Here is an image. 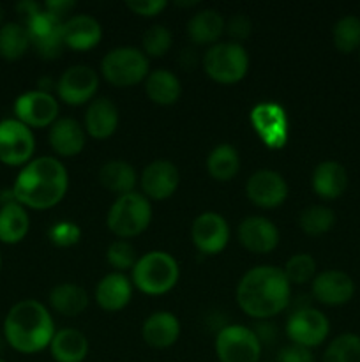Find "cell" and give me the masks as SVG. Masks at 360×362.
I'll return each instance as SVG.
<instances>
[{
  "mask_svg": "<svg viewBox=\"0 0 360 362\" xmlns=\"http://www.w3.org/2000/svg\"><path fill=\"white\" fill-rule=\"evenodd\" d=\"M136 170L126 161H108L101 166L99 170V182L104 189L116 193L119 197L127 193H133L134 186H136Z\"/></svg>",
  "mask_w": 360,
  "mask_h": 362,
  "instance_id": "obj_30",
  "label": "cell"
},
{
  "mask_svg": "<svg viewBox=\"0 0 360 362\" xmlns=\"http://www.w3.org/2000/svg\"><path fill=\"white\" fill-rule=\"evenodd\" d=\"M328 332H330V322L316 308H300L288 318L286 324V334L293 345L306 346L309 350L320 346L328 338Z\"/></svg>",
  "mask_w": 360,
  "mask_h": 362,
  "instance_id": "obj_10",
  "label": "cell"
},
{
  "mask_svg": "<svg viewBox=\"0 0 360 362\" xmlns=\"http://www.w3.org/2000/svg\"><path fill=\"white\" fill-rule=\"evenodd\" d=\"M143 53L147 57H154V59H159V57L166 55L172 48L173 35L164 25H154V27L148 28L143 34Z\"/></svg>",
  "mask_w": 360,
  "mask_h": 362,
  "instance_id": "obj_37",
  "label": "cell"
},
{
  "mask_svg": "<svg viewBox=\"0 0 360 362\" xmlns=\"http://www.w3.org/2000/svg\"><path fill=\"white\" fill-rule=\"evenodd\" d=\"M55 332V324L49 311L34 299H25L14 304L4 320L6 343L25 356L49 349Z\"/></svg>",
  "mask_w": 360,
  "mask_h": 362,
  "instance_id": "obj_3",
  "label": "cell"
},
{
  "mask_svg": "<svg viewBox=\"0 0 360 362\" xmlns=\"http://www.w3.org/2000/svg\"><path fill=\"white\" fill-rule=\"evenodd\" d=\"M226 28L222 14L215 9H203L194 14L187 23L189 39L196 45H215Z\"/></svg>",
  "mask_w": 360,
  "mask_h": 362,
  "instance_id": "obj_27",
  "label": "cell"
},
{
  "mask_svg": "<svg viewBox=\"0 0 360 362\" xmlns=\"http://www.w3.org/2000/svg\"><path fill=\"white\" fill-rule=\"evenodd\" d=\"M35 138L30 127L18 119L0 120V161L9 166H23L32 161Z\"/></svg>",
  "mask_w": 360,
  "mask_h": 362,
  "instance_id": "obj_9",
  "label": "cell"
},
{
  "mask_svg": "<svg viewBox=\"0 0 360 362\" xmlns=\"http://www.w3.org/2000/svg\"><path fill=\"white\" fill-rule=\"evenodd\" d=\"M30 218L27 209L18 202L0 205V243L18 244L27 237Z\"/></svg>",
  "mask_w": 360,
  "mask_h": 362,
  "instance_id": "obj_28",
  "label": "cell"
},
{
  "mask_svg": "<svg viewBox=\"0 0 360 362\" xmlns=\"http://www.w3.org/2000/svg\"><path fill=\"white\" fill-rule=\"evenodd\" d=\"M0 267H2V257H0Z\"/></svg>",
  "mask_w": 360,
  "mask_h": 362,
  "instance_id": "obj_46",
  "label": "cell"
},
{
  "mask_svg": "<svg viewBox=\"0 0 360 362\" xmlns=\"http://www.w3.org/2000/svg\"><path fill=\"white\" fill-rule=\"evenodd\" d=\"M55 88L60 101L71 106H80L95 95L99 88V76L92 67L78 64L64 71Z\"/></svg>",
  "mask_w": 360,
  "mask_h": 362,
  "instance_id": "obj_11",
  "label": "cell"
},
{
  "mask_svg": "<svg viewBox=\"0 0 360 362\" xmlns=\"http://www.w3.org/2000/svg\"><path fill=\"white\" fill-rule=\"evenodd\" d=\"M48 239L59 247H71L80 243L81 228L73 221H59L48 230Z\"/></svg>",
  "mask_w": 360,
  "mask_h": 362,
  "instance_id": "obj_39",
  "label": "cell"
},
{
  "mask_svg": "<svg viewBox=\"0 0 360 362\" xmlns=\"http://www.w3.org/2000/svg\"><path fill=\"white\" fill-rule=\"evenodd\" d=\"M62 34L66 48L74 52H87L95 48L102 37L101 23L90 14H74L62 25Z\"/></svg>",
  "mask_w": 360,
  "mask_h": 362,
  "instance_id": "obj_19",
  "label": "cell"
},
{
  "mask_svg": "<svg viewBox=\"0 0 360 362\" xmlns=\"http://www.w3.org/2000/svg\"><path fill=\"white\" fill-rule=\"evenodd\" d=\"M69 189V175L56 158L42 156L32 159L21 168L13 186V194L25 209L46 211L66 197Z\"/></svg>",
  "mask_w": 360,
  "mask_h": 362,
  "instance_id": "obj_2",
  "label": "cell"
},
{
  "mask_svg": "<svg viewBox=\"0 0 360 362\" xmlns=\"http://www.w3.org/2000/svg\"><path fill=\"white\" fill-rule=\"evenodd\" d=\"M4 25V7L0 6V27Z\"/></svg>",
  "mask_w": 360,
  "mask_h": 362,
  "instance_id": "obj_45",
  "label": "cell"
},
{
  "mask_svg": "<svg viewBox=\"0 0 360 362\" xmlns=\"http://www.w3.org/2000/svg\"><path fill=\"white\" fill-rule=\"evenodd\" d=\"M49 306L62 317H78L88 308V293L76 283H60L49 292Z\"/></svg>",
  "mask_w": 360,
  "mask_h": 362,
  "instance_id": "obj_29",
  "label": "cell"
},
{
  "mask_svg": "<svg viewBox=\"0 0 360 362\" xmlns=\"http://www.w3.org/2000/svg\"><path fill=\"white\" fill-rule=\"evenodd\" d=\"M323 362H360V336L355 332L335 336L325 349Z\"/></svg>",
  "mask_w": 360,
  "mask_h": 362,
  "instance_id": "obj_35",
  "label": "cell"
},
{
  "mask_svg": "<svg viewBox=\"0 0 360 362\" xmlns=\"http://www.w3.org/2000/svg\"><path fill=\"white\" fill-rule=\"evenodd\" d=\"M49 352L56 362H83L88 356V339L76 329H62L53 336Z\"/></svg>",
  "mask_w": 360,
  "mask_h": 362,
  "instance_id": "obj_25",
  "label": "cell"
},
{
  "mask_svg": "<svg viewBox=\"0 0 360 362\" xmlns=\"http://www.w3.org/2000/svg\"><path fill=\"white\" fill-rule=\"evenodd\" d=\"M119 127V108L106 98L94 99L85 112V131L95 140H106Z\"/></svg>",
  "mask_w": 360,
  "mask_h": 362,
  "instance_id": "obj_23",
  "label": "cell"
},
{
  "mask_svg": "<svg viewBox=\"0 0 360 362\" xmlns=\"http://www.w3.org/2000/svg\"><path fill=\"white\" fill-rule=\"evenodd\" d=\"M101 73L113 87H133L147 80L148 57L138 48H115L102 59Z\"/></svg>",
  "mask_w": 360,
  "mask_h": 362,
  "instance_id": "obj_7",
  "label": "cell"
},
{
  "mask_svg": "<svg viewBox=\"0 0 360 362\" xmlns=\"http://www.w3.org/2000/svg\"><path fill=\"white\" fill-rule=\"evenodd\" d=\"M191 239L196 250L203 255H217L228 246V221L217 212H203L191 226Z\"/></svg>",
  "mask_w": 360,
  "mask_h": 362,
  "instance_id": "obj_13",
  "label": "cell"
},
{
  "mask_svg": "<svg viewBox=\"0 0 360 362\" xmlns=\"http://www.w3.org/2000/svg\"><path fill=\"white\" fill-rule=\"evenodd\" d=\"M289 285H306L316 276V260L309 253L293 255L282 267Z\"/></svg>",
  "mask_w": 360,
  "mask_h": 362,
  "instance_id": "obj_36",
  "label": "cell"
},
{
  "mask_svg": "<svg viewBox=\"0 0 360 362\" xmlns=\"http://www.w3.org/2000/svg\"><path fill=\"white\" fill-rule=\"evenodd\" d=\"M74 6H76V4L71 2V0H49V2H46L42 7H44V11H48L49 14H53L56 20L66 21L67 14L74 9Z\"/></svg>",
  "mask_w": 360,
  "mask_h": 362,
  "instance_id": "obj_43",
  "label": "cell"
},
{
  "mask_svg": "<svg viewBox=\"0 0 360 362\" xmlns=\"http://www.w3.org/2000/svg\"><path fill=\"white\" fill-rule=\"evenodd\" d=\"M141 336L145 343L152 349H169L175 345L180 338V322L179 318L168 311H157L152 313L141 327Z\"/></svg>",
  "mask_w": 360,
  "mask_h": 362,
  "instance_id": "obj_22",
  "label": "cell"
},
{
  "mask_svg": "<svg viewBox=\"0 0 360 362\" xmlns=\"http://www.w3.org/2000/svg\"><path fill=\"white\" fill-rule=\"evenodd\" d=\"M41 9L42 7L37 2H32V0H23V2L18 4L16 11L21 18V25H27Z\"/></svg>",
  "mask_w": 360,
  "mask_h": 362,
  "instance_id": "obj_44",
  "label": "cell"
},
{
  "mask_svg": "<svg viewBox=\"0 0 360 362\" xmlns=\"http://www.w3.org/2000/svg\"><path fill=\"white\" fill-rule=\"evenodd\" d=\"M49 147L62 158H74L85 147V129L74 119H59L49 127Z\"/></svg>",
  "mask_w": 360,
  "mask_h": 362,
  "instance_id": "obj_24",
  "label": "cell"
},
{
  "mask_svg": "<svg viewBox=\"0 0 360 362\" xmlns=\"http://www.w3.org/2000/svg\"><path fill=\"white\" fill-rule=\"evenodd\" d=\"M215 356L219 362H260L261 341L253 329L226 325L215 336Z\"/></svg>",
  "mask_w": 360,
  "mask_h": 362,
  "instance_id": "obj_8",
  "label": "cell"
},
{
  "mask_svg": "<svg viewBox=\"0 0 360 362\" xmlns=\"http://www.w3.org/2000/svg\"><path fill=\"white\" fill-rule=\"evenodd\" d=\"M311 292L314 299L325 306H342L355 296V281L346 272L328 269L314 276L311 281Z\"/></svg>",
  "mask_w": 360,
  "mask_h": 362,
  "instance_id": "obj_16",
  "label": "cell"
},
{
  "mask_svg": "<svg viewBox=\"0 0 360 362\" xmlns=\"http://www.w3.org/2000/svg\"><path fill=\"white\" fill-rule=\"evenodd\" d=\"M106 260L116 272H122L124 274V271H133V267L138 262V257L133 244L120 239L109 244L108 250H106Z\"/></svg>",
  "mask_w": 360,
  "mask_h": 362,
  "instance_id": "obj_38",
  "label": "cell"
},
{
  "mask_svg": "<svg viewBox=\"0 0 360 362\" xmlns=\"http://www.w3.org/2000/svg\"><path fill=\"white\" fill-rule=\"evenodd\" d=\"M300 230L311 237H320L330 232L335 225V214L325 205H311L300 212Z\"/></svg>",
  "mask_w": 360,
  "mask_h": 362,
  "instance_id": "obj_33",
  "label": "cell"
},
{
  "mask_svg": "<svg viewBox=\"0 0 360 362\" xmlns=\"http://www.w3.org/2000/svg\"><path fill=\"white\" fill-rule=\"evenodd\" d=\"M292 297V285L282 269L274 265H258L251 269L236 286V304L256 320H267L284 311Z\"/></svg>",
  "mask_w": 360,
  "mask_h": 362,
  "instance_id": "obj_1",
  "label": "cell"
},
{
  "mask_svg": "<svg viewBox=\"0 0 360 362\" xmlns=\"http://www.w3.org/2000/svg\"><path fill=\"white\" fill-rule=\"evenodd\" d=\"M332 41L341 53L360 49V18L355 14L341 16L332 28Z\"/></svg>",
  "mask_w": 360,
  "mask_h": 362,
  "instance_id": "obj_34",
  "label": "cell"
},
{
  "mask_svg": "<svg viewBox=\"0 0 360 362\" xmlns=\"http://www.w3.org/2000/svg\"><path fill=\"white\" fill-rule=\"evenodd\" d=\"M239 240L251 253H270L279 246V230L270 219L263 216H251L240 223Z\"/></svg>",
  "mask_w": 360,
  "mask_h": 362,
  "instance_id": "obj_18",
  "label": "cell"
},
{
  "mask_svg": "<svg viewBox=\"0 0 360 362\" xmlns=\"http://www.w3.org/2000/svg\"><path fill=\"white\" fill-rule=\"evenodd\" d=\"M145 92L155 105L172 106L182 95V85L175 73L168 69H155L145 80Z\"/></svg>",
  "mask_w": 360,
  "mask_h": 362,
  "instance_id": "obj_26",
  "label": "cell"
},
{
  "mask_svg": "<svg viewBox=\"0 0 360 362\" xmlns=\"http://www.w3.org/2000/svg\"><path fill=\"white\" fill-rule=\"evenodd\" d=\"M14 115L30 129L53 126L59 115V103L48 92L28 90L14 101Z\"/></svg>",
  "mask_w": 360,
  "mask_h": 362,
  "instance_id": "obj_12",
  "label": "cell"
},
{
  "mask_svg": "<svg viewBox=\"0 0 360 362\" xmlns=\"http://www.w3.org/2000/svg\"><path fill=\"white\" fill-rule=\"evenodd\" d=\"M0 362H6V361H4V359H2V357H0Z\"/></svg>",
  "mask_w": 360,
  "mask_h": 362,
  "instance_id": "obj_47",
  "label": "cell"
},
{
  "mask_svg": "<svg viewBox=\"0 0 360 362\" xmlns=\"http://www.w3.org/2000/svg\"><path fill=\"white\" fill-rule=\"evenodd\" d=\"M260 362H261V361H260Z\"/></svg>",
  "mask_w": 360,
  "mask_h": 362,
  "instance_id": "obj_48",
  "label": "cell"
},
{
  "mask_svg": "<svg viewBox=\"0 0 360 362\" xmlns=\"http://www.w3.org/2000/svg\"><path fill=\"white\" fill-rule=\"evenodd\" d=\"M277 362H314V356L309 349L300 345L282 346L277 354Z\"/></svg>",
  "mask_w": 360,
  "mask_h": 362,
  "instance_id": "obj_42",
  "label": "cell"
},
{
  "mask_svg": "<svg viewBox=\"0 0 360 362\" xmlns=\"http://www.w3.org/2000/svg\"><path fill=\"white\" fill-rule=\"evenodd\" d=\"M203 69L210 80L233 85L244 80L249 71V55L240 42H215L203 55Z\"/></svg>",
  "mask_w": 360,
  "mask_h": 362,
  "instance_id": "obj_6",
  "label": "cell"
},
{
  "mask_svg": "<svg viewBox=\"0 0 360 362\" xmlns=\"http://www.w3.org/2000/svg\"><path fill=\"white\" fill-rule=\"evenodd\" d=\"M246 194L254 205L261 209H274L288 198V184L281 173L274 170H258L247 179Z\"/></svg>",
  "mask_w": 360,
  "mask_h": 362,
  "instance_id": "obj_15",
  "label": "cell"
},
{
  "mask_svg": "<svg viewBox=\"0 0 360 362\" xmlns=\"http://www.w3.org/2000/svg\"><path fill=\"white\" fill-rule=\"evenodd\" d=\"M143 197L148 200L162 202L175 194L180 184V172L172 161L157 159L147 165L140 177Z\"/></svg>",
  "mask_w": 360,
  "mask_h": 362,
  "instance_id": "obj_17",
  "label": "cell"
},
{
  "mask_svg": "<svg viewBox=\"0 0 360 362\" xmlns=\"http://www.w3.org/2000/svg\"><path fill=\"white\" fill-rule=\"evenodd\" d=\"M133 285L147 296H164L179 283L180 269L166 251H148L133 267Z\"/></svg>",
  "mask_w": 360,
  "mask_h": 362,
  "instance_id": "obj_4",
  "label": "cell"
},
{
  "mask_svg": "<svg viewBox=\"0 0 360 362\" xmlns=\"http://www.w3.org/2000/svg\"><path fill=\"white\" fill-rule=\"evenodd\" d=\"M133 297V283L122 272H109L95 286L99 308L109 313L124 310Z\"/></svg>",
  "mask_w": 360,
  "mask_h": 362,
  "instance_id": "obj_20",
  "label": "cell"
},
{
  "mask_svg": "<svg viewBox=\"0 0 360 362\" xmlns=\"http://www.w3.org/2000/svg\"><path fill=\"white\" fill-rule=\"evenodd\" d=\"M226 30H228V34L232 35L233 39H236V42L244 41V39L249 37L251 32H253V21H251L246 14H235V16L228 21V25H226Z\"/></svg>",
  "mask_w": 360,
  "mask_h": 362,
  "instance_id": "obj_40",
  "label": "cell"
},
{
  "mask_svg": "<svg viewBox=\"0 0 360 362\" xmlns=\"http://www.w3.org/2000/svg\"><path fill=\"white\" fill-rule=\"evenodd\" d=\"M152 221L150 200L143 193H127L116 198L106 216V225L119 239H131L148 228Z\"/></svg>",
  "mask_w": 360,
  "mask_h": 362,
  "instance_id": "obj_5",
  "label": "cell"
},
{
  "mask_svg": "<svg viewBox=\"0 0 360 362\" xmlns=\"http://www.w3.org/2000/svg\"><path fill=\"white\" fill-rule=\"evenodd\" d=\"M32 46L27 28L18 21H9L0 27V57L4 60H20Z\"/></svg>",
  "mask_w": 360,
  "mask_h": 362,
  "instance_id": "obj_31",
  "label": "cell"
},
{
  "mask_svg": "<svg viewBox=\"0 0 360 362\" xmlns=\"http://www.w3.org/2000/svg\"><path fill=\"white\" fill-rule=\"evenodd\" d=\"M251 122L267 147L281 148L288 141V119L284 110L274 103H261L251 112Z\"/></svg>",
  "mask_w": 360,
  "mask_h": 362,
  "instance_id": "obj_14",
  "label": "cell"
},
{
  "mask_svg": "<svg viewBox=\"0 0 360 362\" xmlns=\"http://www.w3.org/2000/svg\"><path fill=\"white\" fill-rule=\"evenodd\" d=\"M126 6L129 7L134 14L150 18L161 13L168 4H166V0H129V2H126Z\"/></svg>",
  "mask_w": 360,
  "mask_h": 362,
  "instance_id": "obj_41",
  "label": "cell"
},
{
  "mask_svg": "<svg viewBox=\"0 0 360 362\" xmlns=\"http://www.w3.org/2000/svg\"><path fill=\"white\" fill-rule=\"evenodd\" d=\"M240 170V156L233 145L221 144L208 154L207 158V172L210 173L212 179L232 180Z\"/></svg>",
  "mask_w": 360,
  "mask_h": 362,
  "instance_id": "obj_32",
  "label": "cell"
},
{
  "mask_svg": "<svg viewBox=\"0 0 360 362\" xmlns=\"http://www.w3.org/2000/svg\"><path fill=\"white\" fill-rule=\"evenodd\" d=\"M348 172L344 166L337 161H323L314 168L313 179V191L323 200L332 202L337 200L348 189Z\"/></svg>",
  "mask_w": 360,
  "mask_h": 362,
  "instance_id": "obj_21",
  "label": "cell"
}]
</instances>
